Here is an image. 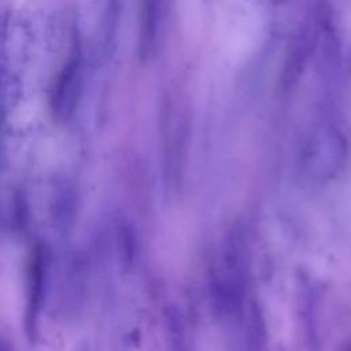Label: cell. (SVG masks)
I'll use <instances>...</instances> for the list:
<instances>
[{"label": "cell", "instance_id": "obj_1", "mask_svg": "<svg viewBox=\"0 0 351 351\" xmlns=\"http://www.w3.org/2000/svg\"><path fill=\"white\" fill-rule=\"evenodd\" d=\"M49 269V251L43 244H37L30 255L27 269V298L25 310V333L30 343H34L38 335V318L45 295V284Z\"/></svg>", "mask_w": 351, "mask_h": 351}, {"label": "cell", "instance_id": "obj_2", "mask_svg": "<svg viewBox=\"0 0 351 351\" xmlns=\"http://www.w3.org/2000/svg\"><path fill=\"white\" fill-rule=\"evenodd\" d=\"M82 85V59L81 51L74 45L71 53L58 74L52 89L51 103L59 118H67L75 107Z\"/></svg>", "mask_w": 351, "mask_h": 351}, {"label": "cell", "instance_id": "obj_3", "mask_svg": "<svg viewBox=\"0 0 351 351\" xmlns=\"http://www.w3.org/2000/svg\"><path fill=\"white\" fill-rule=\"evenodd\" d=\"M155 4H147V10L143 14V29H141V49L145 52L154 43L155 38V25H156V10Z\"/></svg>", "mask_w": 351, "mask_h": 351}, {"label": "cell", "instance_id": "obj_4", "mask_svg": "<svg viewBox=\"0 0 351 351\" xmlns=\"http://www.w3.org/2000/svg\"><path fill=\"white\" fill-rule=\"evenodd\" d=\"M0 351H5L4 347H3V344H1V341H0Z\"/></svg>", "mask_w": 351, "mask_h": 351}]
</instances>
